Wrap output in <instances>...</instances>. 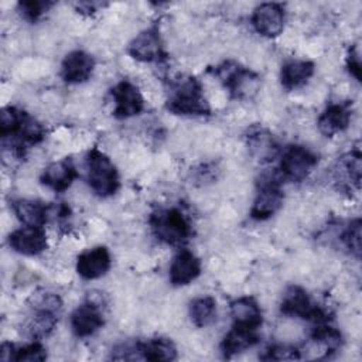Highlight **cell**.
Returning a JSON list of instances; mask_svg holds the SVG:
<instances>
[{"mask_svg": "<svg viewBox=\"0 0 362 362\" xmlns=\"http://www.w3.org/2000/svg\"><path fill=\"white\" fill-rule=\"evenodd\" d=\"M247 147L250 154L260 163L272 161L279 154V146L274 137L263 129H256L249 133Z\"/></svg>", "mask_w": 362, "mask_h": 362, "instance_id": "obj_21", "label": "cell"}, {"mask_svg": "<svg viewBox=\"0 0 362 362\" xmlns=\"http://www.w3.org/2000/svg\"><path fill=\"white\" fill-rule=\"evenodd\" d=\"M361 226H362L361 218L352 219L349 222V225L346 226V229L344 230L342 238H341L342 243L345 245V247L356 259H359V256H361Z\"/></svg>", "mask_w": 362, "mask_h": 362, "instance_id": "obj_30", "label": "cell"}, {"mask_svg": "<svg viewBox=\"0 0 362 362\" xmlns=\"http://www.w3.org/2000/svg\"><path fill=\"white\" fill-rule=\"evenodd\" d=\"M352 117V105L349 102L331 103L318 117V129L327 136L332 137L348 129Z\"/></svg>", "mask_w": 362, "mask_h": 362, "instance_id": "obj_15", "label": "cell"}, {"mask_svg": "<svg viewBox=\"0 0 362 362\" xmlns=\"http://www.w3.org/2000/svg\"><path fill=\"white\" fill-rule=\"evenodd\" d=\"M201 274V260L188 249H181L170 266V281L173 286H187Z\"/></svg>", "mask_w": 362, "mask_h": 362, "instance_id": "obj_16", "label": "cell"}, {"mask_svg": "<svg viewBox=\"0 0 362 362\" xmlns=\"http://www.w3.org/2000/svg\"><path fill=\"white\" fill-rule=\"evenodd\" d=\"M259 342L257 331L232 327V329L223 337L221 342V352L223 358H232L239 352H243Z\"/></svg>", "mask_w": 362, "mask_h": 362, "instance_id": "obj_20", "label": "cell"}, {"mask_svg": "<svg viewBox=\"0 0 362 362\" xmlns=\"http://www.w3.org/2000/svg\"><path fill=\"white\" fill-rule=\"evenodd\" d=\"M281 178L279 173L267 174L260 178L259 189L253 205L250 208V216L256 221H264L273 216L283 205V191H281Z\"/></svg>", "mask_w": 362, "mask_h": 362, "instance_id": "obj_7", "label": "cell"}, {"mask_svg": "<svg viewBox=\"0 0 362 362\" xmlns=\"http://www.w3.org/2000/svg\"><path fill=\"white\" fill-rule=\"evenodd\" d=\"M233 327L257 331L263 324L262 310L253 297H239L229 305Z\"/></svg>", "mask_w": 362, "mask_h": 362, "instance_id": "obj_18", "label": "cell"}, {"mask_svg": "<svg viewBox=\"0 0 362 362\" xmlns=\"http://www.w3.org/2000/svg\"><path fill=\"white\" fill-rule=\"evenodd\" d=\"M28 304L34 311H51L59 313L62 308V300L58 294L49 291L33 293L28 298Z\"/></svg>", "mask_w": 362, "mask_h": 362, "instance_id": "obj_28", "label": "cell"}, {"mask_svg": "<svg viewBox=\"0 0 362 362\" xmlns=\"http://www.w3.org/2000/svg\"><path fill=\"white\" fill-rule=\"evenodd\" d=\"M85 168L86 181L96 195L106 198L119 189V173L112 160L99 148L95 147L88 151Z\"/></svg>", "mask_w": 362, "mask_h": 362, "instance_id": "obj_3", "label": "cell"}, {"mask_svg": "<svg viewBox=\"0 0 362 362\" xmlns=\"http://www.w3.org/2000/svg\"><path fill=\"white\" fill-rule=\"evenodd\" d=\"M141 356L147 361H174L177 348L167 338H153L141 342Z\"/></svg>", "mask_w": 362, "mask_h": 362, "instance_id": "obj_26", "label": "cell"}, {"mask_svg": "<svg viewBox=\"0 0 362 362\" xmlns=\"http://www.w3.org/2000/svg\"><path fill=\"white\" fill-rule=\"evenodd\" d=\"M127 51L132 58L141 62H154L165 58L158 27L151 25L137 34L129 44Z\"/></svg>", "mask_w": 362, "mask_h": 362, "instance_id": "obj_9", "label": "cell"}, {"mask_svg": "<svg viewBox=\"0 0 362 362\" xmlns=\"http://www.w3.org/2000/svg\"><path fill=\"white\" fill-rule=\"evenodd\" d=\"M191 321L202 328L212 324L216 320V301L211 296L197 297L189 303Z\"/></svg>", "mask_w": 362, "mask_h": 362, "instance_id": "obj_25", "label": "cell"}, {"mask_svg": "<svg viewBox=\"0 0 362 362\" xmlns=\"http://www.w3.org/2000/svg\"><path fill=\"white\" fill-rule=\"evenodd\" d=\"M78 177L76 168L69 158L54 161L45 167L41 174V182L55 192L66 191L74 180Z\"/></svg>", "mask_w": 362, "mask_h": 362, "instance_id": "obj_17", "label": "cell"}, {"mask_svg": "<svg viewBox=\"0 0 362 362\" xmlns=\"http://www.w3.org/2000/svg\"><path fill=\"white\" fill-rule=\"evenodd\" d=\"M47 359L45 348L40 342H31L21 348H16L13 361H25V362H41Z\"/></svg>", "mask_w": 362, "mask_h": 362, "instance_id": "obj_33", "label": "cell"}, {"mask_svg": "<svg viewBox=\"0 0 362 362\" xmlns=\"http://www.w3.org/2000/svg\"><path fill=\"white\" fill-rule=\"evenodd\" d=\"M153 235L163 243L181 246L192 236V225L188 216L178 208H157L150 215Z\"/></svg>", "mask_w": 362, "mask_h": 362, "instance_id": "obj_2", "label": "cell"}, {"mask_svg": "<svg viewBox=\"0 0 362 362\" xmlns=\"http://www.w3.org/2000/svg\"><path fill=\"white\" fill-rule=\"evenodd\" d=\"M16 346L11 342H3L0 346V358L3 361H11L14 358Z\"/></svg>", "mask_w": 362, "mask_h": 362, "instance_id": "obj_36", "label": "cell"}, {"mask_svg": "<svg viewBox=\"0 0 362 362\" xmlns=\"http://www.w3.org/2000/svg\"><path fill=\"white\" fill-rule=\"evenodd\" d=\"M284 8L279 3H262L253 10L252 25L263 37L274 38L280 35L284 30Z\"/></svg>", "mask_w": 362, "mask_h": 362, "instance_id": "obj_10", "label": "cell"}, {"mask_svg": "<svg viewBox=\"0 0 362 362\" xmlns=\"http://www.w3.org/2000/svg\"><path fill=\"white\" fill-rule=\"evenodd\" d=\"M361 174H362V164H361L359 150H352L338 160L337 181L341 180L344 185L355 187L356 189H359Z\"/></svg>", "mask_w": 362, "mask_h": 362, "instance_id": "obj_23", "label": "cell"}, {"mask_svg": "<svg viewBox=\"0 0 362 362\" xmlns=\"http://www.w3.org/2000/svg\"><path fill=\"white\" fill-rule=\"evenodd\" d=\"M280 311L288 317H298L315 324H324L331 320L329 311L313 303L308 293L300 286H290L281 298Z\"/></svg>", "mask_w": 362, "mask_h": 362, "instance_id": "obj_5", "label": "cell"}, {"mask_svg": "<svg viewBox=\"0 0 362 362\" xmlns=\"http://www.w3.org/2000/svg\"><path fill=\"white\" fill-rule=\"evenodd\" d=\"M93 69V57L82 49H75L65 55L61 64V76L66 83H82L92 76Z\"/></svg>", "mask_w": 362, "mask_h": 362, "instance_id": "obj_14", "label": "cell"}, {"mask_svg": "<svg viewBox=\"0 0 362 362\" xmlns=\"http://www.w3.org/2000/svg\"><path fill=\"white\" fill-rule=\"evenodd\" d=\"M214 76L221 81L232 98L239 100L250 99L256 95L260 85V76L255 71L235 61H225L215 66Z\"/></svg>", "mask_w": 362, "mask_h": 362, "instance_id": "obj_4", "label": "cell"}, {"mask_svg": "<svg viewBox=\"0 0 362 362\" xmlns=\"http://www.w3.org/2000/svg\"><path fill=\"white\" fill-rule=\"evenodd\" d=\"M58 322V314L51 311H34L25 322V334L33 339H42L48 337Z\"/></svg>", "mask_w": 362, "mask_h": 362, "instance_id": "obj_24", "label": "cell"}, {"mask_svg": "<svg viewBox=\"0 0 362 362\" xmlns=\"http://www.w3.org/2000/svg\"><path fill=\"white\" fill-rule=\"evenodd\" d=\"M8 245L20 255L37 256L47 249L48 242L41 226H23L10 233Z\"/></svg>", "mask_w": 362, "mask_h": 362, "instance_id": "obj_11", "label": "cell"}, {"mask_svg": "<svg viewBox=\"0 0 362 362\" xmlns=\"http://www.w3.org/2000/svg\"><path fill=\"white\" fill-rule=\"evenodd\" d=\"M315 69L314 62L307 59H290L280 71V82L284 89L293 90L308 82Z\"/></svg>", "mask_w": 362, "mask_h": 362, "instance_id": "obj_19", "label": "cell"}, {"mask_svg": "<svg viewBox=\"0 0 362 362\" xmlns=\"http://www.w3.org/2000/svg\"><path fill=\"white\" fill-rule=\"evenodd\" d=\"M17 219L25 226H44L48 221V206L34 199H17L13 202Z\"/></svg>", "mask_w": 362, "mask_h": 362, "instance_id": "obj_22", "label": "cell"}, {"mask_svg": "<svg viewBox=\"0 0 362 362\" xmlns=\"http://www.w3.org/2000/svg\"><path fill=\"white\" fill-rule=\"evenodd\" d=\"M264 361H298L301 359V352L291 345L277 344L269 346L262 355Z\"/></svg>", "mask_w": 362, "mask_h": 362, "instance_id": "obj_31", "label": "cell"}, {"mask_svg": "<svg viewBox=\"0 0 362 362\" xmlns=\"http://www.w3.org/2000/svg\"><path fill=\"white\" fill-rule=\"evenodd\" d=\"M112 359L117 361H134L143 359L141 356V341H126L112 349Z\"/></svg>", "mask_w": 362, "mask_h": 362, "instance_id": "obj_34", "label": "cell"}, {"mask_svg": "<svg viewBox=\"0 0 362 362\" xmlns=\"http://www.w3.org/2000/svg\"><path fill=\"white\" fill-rule=\"evenodd\" d=\"M311 339L324 349L322 352L325 354L324 355L325 358H328L329 354L338 351L342 345L341 332L337 328L328 325L327 322L317 324V327L314 328V331L311 334Z\"/></svg>", "mask_w": 362, "mask_h": 362, "instance_id": "obj_27", "label": "cell"}, {"mask_svg": "<svg viewBox=\"0 0 362 362\" xmlns=\"http://www.w3.org/2000/svg\"><path fill=\"white\" fill-rule=\"evenodd\" d=\"M112 257L105 246H96L82 252L76 259V273L85 280H95L107 273Z\"/></svg>", "mask_w": 362, "mask_h": 362, "instance_id": "obj_12", "label": "cell"}, {"mask_svg": "<svg viewBox=\"0 0 362 362\" xmlns=\"http://www.w3.org/2000/svg\"><path fill=\"white\" fill-rule=\"evenodd\" d=\"M103 314L100 307L93 301L78 305L71 314V328L78 338H86L99 331L103 325Z\"/></svg>", "mask_w": 362, "mask_h": 362, "instance_id": "obj_13", "label": "cell"}, {"mask_svg": "<svg viewBox=\"0 0 362 362\" xmlns=\"http://www.w3.org/2000/svg\"><path fill=\"white\" fill-rule=\"evenodd\" d=\"M317 163L318 156L313 150L300 144H291L283 150L277 173L281 181L301 182L310 175Z\"/></svg>", "mask_w": 362, "mask_h": 362, "instance_id": "obj_6", "label": "cell"}, {"mask_svg": "<svg viewBox=\"0 0 362 362\" xmlns=\"http://www.w3.org/2000/svg\"><path fill=\"white\" fill-rule=\"evenodd\" d=\"M113 100H115V109L113 115L117 119H129L132 116H137L144 109V98L139 88L132 83L130 81H120L117 82L112 90H110Z\"/></svg>", "mask_w": 362, "mask_h": 362, "instance_id": "obj_8", "label": "cell"}, {"mask_svg": "<svg viewBox=\"0 0 362 362\" xmlns=\"http://www.w3.org/2000/svg\"><path fill=\"white\" fill-rule=\"evenodd\" d=\"M346 66L349 74L356 79L361 81V59H359V51L354 45L349 48L348 55H346Z\"/></svg>", "mask_w": 362, "mask_h": 362, "instance_id": "obj_35", "label": "cell"}, {"mask_svg": "<svg viewBox=\"0 0 362 362\" xmlns=\"http://www.w3.org/2000/svg\"><path fill=\"white\" fill-rule=\"evenodd\" d=\"M23 113H24L23 110H20L14 106L3 107V110L0 113V136L3 139L14 137V134L18 130Z\"/></svg>", "mask_w": 362, "mask_h": 362, "instance_id": "obj_29", "label": "cell"}, {"mask_svg": "<svg viewBox=\"0 0 362 362\" xmlns=\"http://www.w3.org/2000/svg\"><path fill=\"white\" fill-rule=\"evenodd\" d=\"M165 107L174 115L206 116L211 113L201 82L194 76H180L170 82Z\"/></svg>", "mask_w": 362, "mask_h": 362, "instance_id": "obj_1", "label": "cell"}, {"mask_svg": "<svg viewBox=\"0 0 362 362\" xmlns=\"http://www.w3.org/2000/svg\"><path fill=\"white\" fill-rule=\"evenodd\" d=\"M52 1H44V0H27L18 3V11L21 16L28 21H37L45 11H48L49 7H52Z\"/></svg>", "mask_w": 362, "mask_h": 362, "instance_id": "obj_32", "label": "cell"}]
</instances>
